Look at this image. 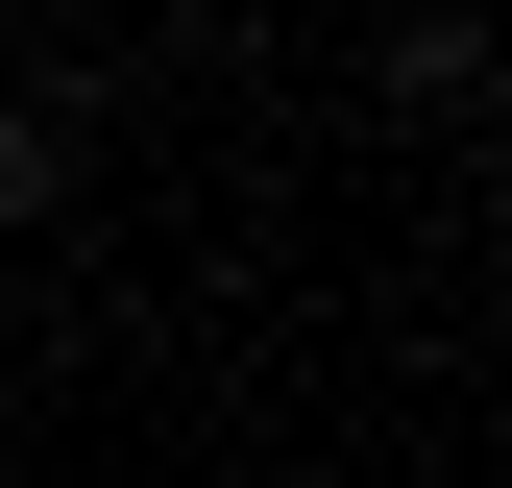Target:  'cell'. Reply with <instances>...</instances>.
<instances>
[{"mask_svg": "<svg viewBox=\"0 0 512 488\" xmlns=\"http://www.w3.org/2000/svg\"><path fill=\"white\" fill-rule=\"evenodd\" d=\"M391 98H415V122H488V25H464V0H415V25H391Z\"/></svg>", "mask_w": 512, "mask_h": 488, "instance_id": "obj_1", "label": "cell"}, {"mask_svg": "<svg viewBox=\"0 0 512 488\" xmlns=\"http://www.w3.org/2000/svg\"><path fill=\"white\" fill-rule=\"evenodd\" d=\"M49 196H74V147H49V98H0V244H25Z\"/></svg>", "mask_w": 512, "mask_h": 488, "instance_id": "obj_2", "label": "cell"}]
</instances>
